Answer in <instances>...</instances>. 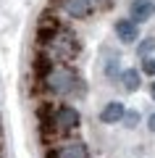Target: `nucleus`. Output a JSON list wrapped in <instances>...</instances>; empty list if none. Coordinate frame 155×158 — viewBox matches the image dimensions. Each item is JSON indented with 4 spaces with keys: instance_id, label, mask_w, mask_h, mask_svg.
<instances>
[{
    "instance_id": "obj_10",
    "label": "nucleus",
    "mask_w": 155,
    "mask_h": 158,
    "mask_svg": "<svg viewBox=\"0 0 155 158\" xmlns=\"http://www.w3.org/2000/svg\"><path fill=\"white\" fill-rule=\"evenodd\" d=\"M58 158H87V145L84 142H68L58 150Z\"/></svg>"
},
{
    "instance_id": "obj_13",
    "label": "nucleus",
    "mask_w": 155,
    "mask_h": 158,
    "mask_svg": "<svg viewBox=\"0 0 155 158\" xmlns=\"http://www.w3.org/2000/svg\"><path fill=\"white\" fill-rule=\"evenodd\" d=\"M137 121H139V113H137V111H126V113H124V124H126L129 129H134Z\"/></svg>"
},
{
    "instance_id": "obj_2",
    "label": "nucleus",
    "mask_w": 155,
    "mask_h": 158,
    "mask_svg": "<svg viewBox=\"0 0 155 158\" xmlns=\"http://www.w3.org/2000/svg\"><path fill=\"white\" fill-rule=\"evenodd\" d=\"M45 85H47L50 92H55V95H68V92H74L76 87L82 90V79H79L71 69L55 66L53 71H50V77L45 79Z\"/></svg>"
},
{
    "instance_id": "obj_6",
    "label": "nucleus",
    "mask_w": 155,
    "mask_h": 158,
    "mask_svg": "<svg viewBox=\"0 0 155 158\" xmlns=\"http://www.w3.org/2000/svg\"><path fill=\"white\" fill-rule=\"evenodd\" d=\"M61 29H63V27L58 24L55 16H42V19H39V24H37V42H39L42 48H47L50 42H53V37H55Z\"/></svg>"
},
{
    "instance_id": "obj_12",
    "label": "nucleus",
    "mask_w": 155,
    "mask_h": 158,
    "mask_svg": "<svg viewBox=\"0 0 155 158\" xmlns=\"http://www.w3.org/2000/svg\"><path fill=\"white\" fill-rule=\"evenodd\" d=\"M121 63H118V58H111V61L105 63V77L108 79H121Z\"/></svg>"
},
{
    "instance_id": "obj_16",
    "label": "nucleus",
    "mask_w": 155,
    "mask_h": 158,
    "mask_svg": "<svg viewBox=\"0 0 155 158\" xmlns=\"http://www.w3.org/2000/svg\"><path fill=\"white\" fill-rule=\"evenodd\" d=\"M150 95H153V100H155V82L150 85Z\"/></svg>"
},
{
    "instance_id": "obj_1",
    "label": "nucleus",
    "mask_w": 155,
    "mask_h": 158,
    "mask_svg": "<svg viewBox=\"0 0 155 158\" xmlns=\"http://www.w3.org/2000/svg\"><path fill=\"white\" fill-rule=\"evenodd\" d=\"M79 50H82L79 37L71 32V29H66V27H63L61 32L53 37V42L45 48V53H47L53 61H71V58L79 56Z\"/></svg>"
},
{
    "instance_id": "obj_8",
    "label": "nucleus",
    "mask_w": 155,
    "mask_h": 158,
    "mask_svg": "<svg viewBox=\"0 0 155 158\" xmlns=\"http://www.w3.org/2000/svg\"><path fill=\"white\" fill-rule=\"evenodd\" d=\"M124 113H126L124 103L113 100V103H108V106L100 111V121H103V124H116V121H124Z\"/></svg>"
},
{
    "instance_id": "obj_9",
    "label": "nucleus",
    "mask_w": 155,
    "mask_h": 158,
    "mask_svg": "<svg viewBox=\"0 0 155 158\" xmlns=\"http://www.w3.org/2000/svg\"><path fill=\"white\" fill-rule=\"evenodd\" d=\"M118 82L124 85V90L137 92V90H139V85H142V77H139L137 69H124V71H121V79H118Z\"/></svg>"
},
{
    "instance_id": "obj_11",
    "label": "nucleus",
    "mask_w": 155,
    "mask_h": 158,
    "mask_svg": "<svg viewBox=\"0 0 155 158\" xmlns=\"http://www.w3.org/2000/svg\"><path fill=\"white\" fill-rule=\"evenodd\" d=\"M153 50H155V37H145V40H139V42H137V56L142 58V61H145V58H150V53H153Z\"/></svg>"
},
{
    "instance_id": "obj_3",
    "label": "nucleus",
    "mask_w": 155,
    "mask_h": 158,
    "mask_svg": "<svg viewBox=\"0 0 155 158\" xmlns=\"http://www.w3.org/2000/svg\"><path fill=\"white\" fill-rule=\"evenodd\" d=\"M82 116L74 106H58L55 108V132H71L79 127Z\"/></svg>"
},
{
    "instance_id": "obj_15",
    "label": "nucleus",
    "mask_w": 155,
    "mask_h": 158,
    "mask_svg": "<svg viewBox=\"0 0 155 158\" xmlns=\"http://www.w3.org/2000/svg\"><path fill=\"white\" fill-rule=\"evenodd\" d=\"M147 127H150V132H155V113L147 118Z\"/></svg>"
},
{
    "instance_id": "obj_7",
    "label": "nucleus",
    "mask_w": 155,
    "mask_h": 158,
    "mask_svg": "<svg viewBox=\"0 0 155 158\" xmlns=\"http://www.w3.org/2000/svg\"><path fill=\"white\" fill-rule=\"evenodd\" d=\"M155 16V0H132L129 3V19L134 24H145Z\"/></svg>"
},
{
    "instance_id": "obj_14",
    "label": "nucleus",
    "mask_w": 155,
    "mask_h": 158,
    "mask_svg": "<svg viewBox=\"0 0 155 158\" xmlns=\"http://www.w3.org/2000/svg\"><path fill=\"white\" fill-rule=\"evenodd\" d=\"M142 71L150 74V77H155V58H145L142 61Z\"/></svg>"
},
{
    "instance_id": "obj_4",
    "label": "nucleus",
    "mask_w": 155,
    "mask_h": 158,
    "mask_svg": "<svg viewBox=\"0 0 155 158\" xmlns=\"http://www.w3.org/2000/svg\"><path fill=\"white\" fill-rule=\"evenodd\" d=\"M58 3H61V8L71 19H87V16H92L95 8H97L95 0H58Z\"/></svg>"
},
{
    "instance_id": "obj_5",
    "label": "nucleus",
    "mask_w": 155,
    "mask_h": 158,
    "mask_svg": "<svg viewBox=\"0 0 155 158\" xmlns=\"http://www.w3.org/2000/svg\"><path fill=\"white\" fill-rule=\"evenodd\" d=\"M113 32H116L118 42L121 45H132V42H139V29L132 19H116L113 21Z\"/></svg>"
}]
</instances>
